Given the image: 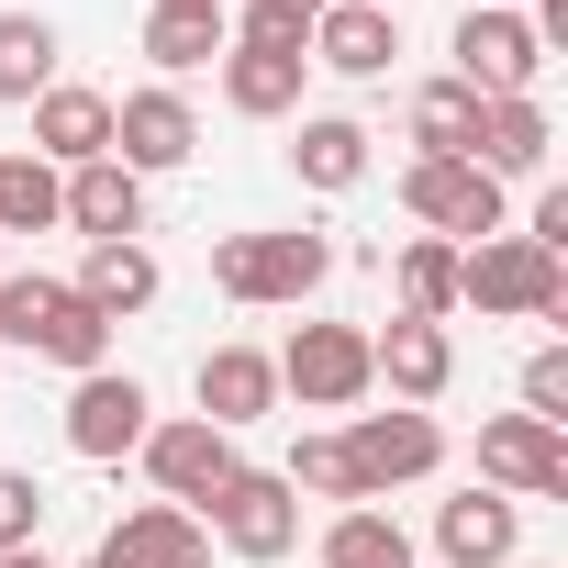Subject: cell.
Segmentation results:
<instances>
[{
	"label": "cell",
	"mask_w": 568,
	"mask_h": 568,
	"mask_svg": "<svg viewBox=\"0 0 568 568\" xmlns=\"http://www.w3.org/2000/svg\"><path fill=\"white\" fill-rule=\"evenodd\" d=\"M390 57H402V12L324 0V23H313V68H335V79H390Z\"/></svg>",
	"instance_id": "44dd1931"
},
{
	"label": "cell",
	"mask_w": 568,
	"mask_h": 568,
	"mask_svg": "<svg viewBox=\"0 0 568 568\" xmlns=\"http://www.w3.org/2000/svg\"><path fill=\"white\" fill-rule=\"evenodd\" d=\"M357 12H402V0H357Z\"/></svg>",
	"instance_id": "8d00e7d4"
},
{
	"label": "cell",
	"mask_w": 568,
	"mask_h": 568,
	"mask_svg": "<svg viewBox=\"0 0 568 568\" xmlns=\"http://www.w3.org/2000/svg\"><path fill=\"white\" fill-rule=\"evenodd\" d=\"M479 490L501 501H568V435L535 413H490L479 424Z\"/></svg>",
	"instance_id": "9c48e42d"
},
{
	"label": "cell",
	"mask_w": 568,
	"mask_h": 568,
	"mask_svg": "<svg viewBox=\"0 0 568 568\" xmlns=\"http://www.w3.org/2000/svg\"><path fill=\"white\" fill-rule=\"evenodd\" d=\"M379 379H368V324H302L278 346V402L302 413H357Z\"/></svg>",
	"instance_id": "8992f818"
},
{
	"label": "cell",
	"mask_w": 568,
	"mask_h": 568,
	"mask_svg": "<svg viewBox=\"0 0 568 568\" xmlns=\"http://www.w3.org/2000/svg\"><path fill=\"white\" fill-rule=\"evenodd\" d=\"M145 424H156V402H145L134 368H90V379H68V457L112 468V457L145 446Z\"/></svg>",
	"instance_id": "8fae6325"
},
{
	"label": "cell",
	"mask_w": 568,
	"mask_h": 568,
	"mask_svg": "<svg viewBox=\"0 0 568 568\" xmlns=\"http://www.w3.org/2000/svg\"><path fill=\"white\" fill-rule=\"evenodd\" d=\"M446 57H457L446 79H457V90H479V101H524V90L546 79V45H535V23H524V12H479V0L457 12Z\"/></svg>",
	"instance_id": "52a82bcc"
},
{
	"label": "cell",
	"mask_w": 568,
	"mask_h": 568,
	"mask_svg": "<svg viewBox=\"0 0 568 568\" xmlns=\"http://www.w3.org/2000/svg\"><path fill=\"white\" fill-rule=\"evenodd\" d=\"M390 291H402L413 324H446V313H457V245H446V234H413V245L390 256Z\"/></svg>",
	"instance_id": "4316f807"
},
{
	"label": "cell",
	"mask_w": 568,
	"mask_h": 568,
	"mask_svg": "<svg viewBox=\"0 0 568 568\" xmlns=\"http://www.w3.org/2000/svg\"><path fill=\"white\" fill-rule=\"evenodd\" d=\"M368 379H379L402 413H424V402H446V390H457V335H446V324L390 313V324L368 335Z\"/></svg>",
	"instance_id": "4fadbf2b"
},
{
	"label": "cell",
	"mask_w": 568,
	"mask_h": 568,
	"mask_svg": "<svg viewBox=\"0 0 568 568\" xmlns=\"http://www.w3.org/2000/svg\"><path fill=\"white\" fill-rule=\"evenodd\" d=\"M23 156H45L57 179H68V168H90V156H112V90L57 79V90L34 101V145H23Z\"/></svg>",
	"instance_id": "9a60e30c"
},
{
	"label": "cell",
	"mask_w": 568,
	"mask_h": 568,
	"mask_svg": "<svg viewBox=\"0 0 568 568\" xmlns=\"http://www.w3.org/2000/svg\"><path fill=\"white\" fill-rule=\"evenodd\" d=\"M457 313H479V324H568V256H546L535 234L457 245Z\"/></svg>",
	"instance_id": "6da1fadb"
},
{
	"label": "cell",
	"mask_w": 568,
	"mask_h": 568,
	"mask_svg": "<svg viewBox=\"0 0 568 568\" xmlns=\"http://www.w3.org/2000/svg\"><path fill=\"white\" fill-rule=\"evenodd\" d=\"M513 546H524V501H501V490H457V501H435V557L446 568H513Z\"/></svg>",
	"instance_id": "2e32d148"
},
{
	"label": "cell",
	"mask_w": 568,
	"mask_h": 568,
	"mask_svg": "<svg viewBox=\"0 0 568 568\" xmlns=\"http://www.w3.org/2000/svg\"><path fill=\"white\" fill-rule=\"evenodd\" d=\"M524 234H535V245H546V256H568V190H546V201H535V223H524Z\"/></svg>",
	"instance_id": "d6a6232c"
},
{
	"label": "cell",
	"mask_w": 568,
	"mask_h": 568,
	"mask_svg": "<svg viewBox=\"0 0 568 568\" xmlns=\"http://www.w3.org/2000/svg\"><path fill=\"white\" fill-rule=\"evenodd\" d=\"M324 568H424V546L402 535V513H379V501H346V513L324 524Z\"/></svg>",
	"instance_id": "d4e9b609"
},
{
	"label": "cell",
	"mask_w": 568,
	"mask_h": 568,
	"mask_svg": "<svg viewBox=\"0 0 568 568\" xmlns=\"http://www.w3.org/2000/svg\"><path fill=\"white\" fill-rule=\"evenodd\" d=\"M68 291H79V302H90L101 324H134V313H156V291H168V267H156V245L134 234V245H90Z\"/></svg>",
	"instance_id": "d6986e66"
},
{
	"label": "cell",
	"mask_w": 568,
	"mask_h": 568,
	"mask_svg": "<svg viewBox=\"0 0 568 568\" xmlns=\"http://www.w3.org/2000/svg\"><path fill=\"white\" fill-rule=\"evenodd\" d=\"M34 535H45V479L34 468H0V557L34 546Z\"/></svg>",
	"instance_id": "4dcf8cb0"
},
{
	"label": "cell",
	"mask_w": 568,
	"mask_h": 568,
	"mask_svg": "<svg viewBox=\"0 0 568 568\" xmlns=\"http://www.w3.org/2000/svg\"><path fill=\"white\" fill-rule=\"evenodd\" d=\"M0 346H23V357H45L68 379L112 368V324L68 291V278H45V267H0Z\"/></svg>",
	"instance_id": "7a4b0ae2"
},
{
	"label": "cell",
	"mask_w": 568,
	"mask_h": 568,
	"mask_svg": "<svg viewBox=\"0 0 568 568\" xmlns=\"http://www.w3.org/2000/svg\"><path fill=\"white\" fill-rule=\"evenodd\" d=\"M190 402H201L212 435H245V424L278 413V357H267V346H212V357L190 368Z\"/></svg>",
	"instance_id": "5bb4252c"
},
{
	"label": "cell",
	"mask_w": 568,
	"mask_h": 568,
	"mask_svg": "<svg viewBox=\"0 0 568 568\" xmlns=\"http://www.w3.org/2000/svg\"><path fill=\"white\" fill-rule=\"evenodd\" d=\"M90 557H101V568H212V535H201V513H179V501H134Z\"/></svg>",
	"instance_id": "e0dca14e"
},
{
	"label": "cell",
	"mask_w": 568,
	"mask_h": 568,
	"mask_svg": "<svg viewBox=\"0 0 568 568\" xmlns=\"http://www.w3.org/2000/svg\"><path fill=\"white\" fill-rule=\"evenodd\" d=\"M201 535H223L245 568H278V557L302 546V490L278 479V468H234V479L201 501Z\"/></svg>",
	"instance_id": "5b68a950"
},
{
	"label": "cell",
	"mask_w": 568,
	"mask_h": 568,
	"mask_svg": "<svg viewBox=\"0 0 568 568\" xmlns=\"http://www.w3.org/2000/svg\"><path fill=\"white\" fill-rule=\"evenodd\" d=\"M134 457H145L156 501H179V513H201V501H212V490L245 468V457H234V435H212L201 413H168V424H145V446H134Z\"/></svg>",
	"instance_id": "7c38bea8"
},
{
	"label": "cell",
	"mask_w": 568,
	"mask_h": 568,
	"mask_svg": "<svg viewBox=\"0 0 568 568\" xmlns=\"http://www.w3.org/2000/svg\"><path fill=\"white\" fill-rule=\"evenodd\" d=\"M402 123H413V156H468V145H479V90H457V79H424Z\"/></svg>",
	"instance_id": "83f0119b"
},
{
	"label": "cell",
	"mask_w": 568,
	"mask_h": 568,
	"mask_svg": "<svg viewBox=\"0 0 568 568\" xmlns=\"http://www.w3.org/2000/svg\"><path fill=\"white\" fill-rule=\"evenodd\" d=\"M479 12H524V0H479Z\"/></svg>",
	"instance_id": "d590c367"
},
{
	"label": "cell",
	"mask_w": 568,
	"mask_h": 568,
	"mask_svg": "<svg viewBox=\"0 0 568 568\" xmlns=\"http://www.w3.org/2000/svg\"><path fill=\"white\" fill-rule=\"evenodd\" d=\"M234 45V12L223 0H145V57H156V79L179 90L190 68H212Z\"/></svg>",
	"instance_id": "ffe728a7"
},
{
	"label": "cell",
	"mask_w": 568,
	"mask_h": 568,
	"mask_svg": "<svg viewBox=\"0 0 568 568\" xmlns=\"http://www.w3.org/2000/svg\"><path fill=\"white\" fill-rule=\"evenodd\" d=\"M468 156H479L501 190H513V179H535V168L557 156V123H546V101H535V90H524V101H479V145H468Z\"/></svg>",
	"instance_id": "7402d4cb"
},
{
	"label": "cell",
	"mask_w": 568,
	"mask_h": 568,
	"mask_svg": "<svg viewBox=\"0 0 568 568\" xmlns=\"http://www.w3.org/2000/svg\"><path fill=\"white\" fill-rule=\"evenodd\" d=\"M346 435V468H357V501H390V490H413V479H435L446 468V424L435 413H346L335 424Z\"/></svg>",
	"instance_id": "277c9868"
},
{
	"label": "cell",
	"mask_w": 568,
	"mask_h": 568,
	"mask_svg": "<svg viewBox=\"0 0 568 568\" xmlns=\"http://www.w3.org/2000/svg\"><path fill=\"white\" fill-rule=\"evenodd\" d=\"M0 568H57V557H45V546H12V557H0Z\"/></svg>",
	"instance_id": "e575fe53"
},
{
	"label": "cell",
	"mask_w": 568,
	"mask_h": 568,
	"mask_svg": "<svg viewBox=\"0 0 568 568\" xmlns=\"http://www.w3.org/2000/svg\"><path fill=\"white\" fill-rule=\"evenodd\" d=\"M513 568H546V557H513Z\"/></svg>",
	"instance_id": "74e56055"
},
{
	"label": "cell",
	"mask_w": 568,
	"mask_h": 568,
	"mask_svg": "<svg viewBox=\"0 0 568 568\" xmlns=\"http://www.w3.org/2000/svg\"><path fill=\"white\" fill-rule=\"evenodd\" d=\"M0 267H12V245H0Z\"/></svg>",
	"instance_id": "f35d334b"
},
{
	"label": "cell",
	"mask_w": 568,
	"mask_h": 568,
	"mask_svg": "<svg viewBox=\"0 0 568 568\" xmlns=\"http://www.w3.org/2000/svg\"><path fill=\"white\" fill-rule=\"evenodd\" d=\"M90 568H101V557H90Z\"/></svg>",
	"instance_id": "ab89813d"
},
{
	"label": "cell",
	"mask_w": 568,
	"mask_h": 568,
	"mask_svg": "<svg viewBox=\"0 0 568 568\" xmlns=\"http://www.w3.org/2000/svg\"><path fill=\"white\" fill-rule=\"evenodd\" d=\"M324 278H335V245L302 234V223H291V234H223V245H212V291H223L234 313H302Z\"/></svg>",
	"instance_id": "3957f363"
},
{
	"label": "cell",
	"mask_w": 568,
	"mask_h": 568,
	"mask_svg": "<svg viewBox=\"0 0 568 568\" xmlns=\"http://www.w3.org/2000/svg\"><path fill=\"white\" fill-rule=\"evenodd\" d=\"M278 479H291V490H313V501H357V468H346V435H302L291 446V468H278Z\"/></svg>",
	"instance_id": "f546056e"
},
{
	"label": "cell",
	"mask_w": 568,
	"mask_h": 568,
	"mask_svg": "<svg viewBox=\"0 0 568 568\" xmlns=\"http://www.w3.org/2000/svg\"><path fill=\"white\" fill-rule=\"evenodd\" d=\"M112 156H123L134 179L190 168V156H201V112H190V90H168V79L123 90V101H112Z\"/></svg>",
	"instance_id": "30bf717a"
},
{
	"label": "cell",
	"mask_w": 568,
	"mask_h": 568,
	"mask_svg": "<svg viewBox=\"0 0 568 568\" xmlns=\"http://www.w3.org/2000/svg\"><path fill=\"white\" fill-rule=\"evenodd\" d=\"M524 413L568 435V346H535V357H524Z\"/></svg>",
	"instance_id": "1f68e13d"
},
{
	"label": "cell",
	"mask_w": 568,
	"mask_h": 568,
	"mask_svg": "<svg viewBox=\"0 0 568 568\" xmlns=\"http://www.w3.org/2000/svg\"><path fill=\"white\" fill-rule=\"evenodd\" d=\"M68 234H90V245H134L145 234V179L123 168V156H90V168H68Z\"/></svg>",
	"instance_id": "ac0fdd59"
},
{
	"label": "cell",
	"mask_w": 568,
	"mask_h": 568,
	"mask_svg": "<svg viewBox=\"0 0 568 568\" xmlns=\"http://www.w3.org/2000/svg\"><path fill=\"white\" fill-rule=\"evenodd\" d=\"M368 123L357 112H302V134H291V168H302V190H357L368 179Z\"/></svg>",
	"instance_id": "cb8c5ba5"
},
{
	"label": "cell",
	"mask_w": 568,
	"mask_h": 568,
	"mask_svg": "<svg viewBox=\"0 0 568 568\" xmlns=\"http://www.w3.org/2000/svg\"><path fill=\"white\" fill-rule=\"evenodd\" d=\"M245 12H291V23H324V0H245Z\"/></svg>",
	"instance_id": "836d02e7"
},
{
	"label": "cell",
	"mask_w": 568,
	"mask_h": 568,
	"mask_svg": "<svg viewBox=\"0 0 568 568\" xmlns=\"http://www.w3.org/2000/svg\"><path fill=\"white\" fill-rule=\"evenodd\" d=\"M402 212L424 234H446V245H479V234H501V179L479 156H413L402 168Z\"/></svg>",
	"instance_id": "ba28073f"
},
{
	"label": "cell",
	"mask_w": 568,
	"mask_h": 568,
	"mask_svg": "<svg viewBox=\"0 0 568 568\" xmlns=\"http://www.w3.org/2000/svg\"><path fill=\"white\" fill-rule=\"evenodd\" d=\"M68 179L45 168V156H0V245H12V234H57L68 212Z\"/></svg>",
	"instance_id": "f1b7e54d"
},
{
	"label": "cell",
	"mask_w": 568,
	"mask_h": 568,
	"mask_svg": "<svg viewBox=\"0 0 568 568\" xmlns=\"http://www.w3.org/2000/svg\"><path fill=\"white\" fill-rule=\"evenodd\" d=\"M57 90V23L45 12H0V112H34Z\"/></svg>",
	"instance_id": "484cf974"
},
{
	"label": "cell",
	"mask_w": 568,
	"mask_h": 568,
	"mask_svg": "<svg viewBox=\"0 0 568 568\" xmlns=\"http://www.w3.org/2000/svg\"><path fill=\"white\" fill-rule=\"evenodd\" d=\"M212 79H223V112H245V123H291L302 112V57H256V45H223L212 57Z\"/></svg>",
	"instance_id": "603a6c76"
}]
</instances>
